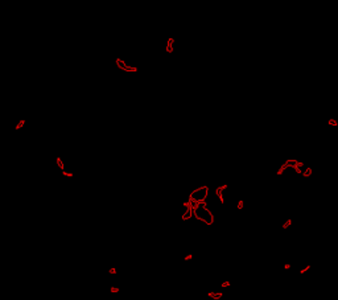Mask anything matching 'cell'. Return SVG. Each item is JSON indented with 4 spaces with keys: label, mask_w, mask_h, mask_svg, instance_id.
<instances>
[{
    "label": "cell",
    "mask_w": 338,
    "mask_h": 300,
    "mask_svg": "<svg viewBox=\"0 0 338 300\" xmlns=\"http://www.w3.org/2000/svg\"><path fill=\"white\" fill-rule=\"evenodd\" d=\"M208 193H209V188L208 186H201V188H198V189H195L194 192H192L189 198H192V200H197L199 204H203V202H206L205 198L208 197Z\"/></svg>",
    "instance_id": "1"
},
{
    "label": "cell",
    "mask_w": 338,
    "mask_h": 300,
    "mask_svg": "<svg viewBox=\"0 0 338 300\" xmlns=\"http://www.w3.org/2000/svg\"><path fill=\"white\" fill-rule=\"evenodd\" d=\"M192 217H193V212H192V208H189V209L185 210V213L182 214V219L185 221V219H189V218H192Z\"/></svg>",
    "instance_id": "2"
},
{
    "label": "cell",
    "mask_w": 338,
    "mask_h": 300,
    "mask_svg": "<svg viewBox=\"0 0 338 300\" xmlns=\"http://www.w3.org/2000/svg\"><path fill=\"white\" fill-rule=\"evenodd\" d=\"M215 194H217V196H218V197H219V201H221V202H222V204H223V202H225V198H223V194H222V190H221V189H219V188H217V189H215Z\"/></svg>",
    "instance_id": "3"
},
{
    "label": "cell",
    "mask_w": 338,
    "mask_h": 300,
    "mask_svg": "<svg viewBox=\"0 0 338 300\" xmlns=\"http://www.w3.org/2000/svg\"><path fill=\"white\" fill-rule=\"evenodd\" d=\"M310 175H312V168H307V169H305V172L303 173L304 177H309Z\"/></svg>",
    "instance_id": "4"
},
{
    "label": "cell",
    "mask_w": 338,
    "mask_h": 300,
    "mask_svg": "<svg viewBox=\"0 0 338 300\" xmlns=\"http://www.w3.org/2000/svg\"><path fill=\"white\" fill-rule=\"evenodd\" d=\"M56 161H57V165H58V167H60L61 169H64V168H65V167H64V163H62V160H61L60 157H57V160H56Z\"/></svg>",
    "instance_id": "5"
},
{
    "label": "cell",
    "mask_w": 338,
    "mask_h": 300,
    "mask_svg": "<svg viewBox=\"0 0 338 300\" xmlns=\"http://www.w3.org/2000/svg\"><path fill=\"white\" fill-rule=\"evenodd\" d=\"M290 225H292V219H287V222L283 225V229H287V227H289Z\"/></svg>",
    "instance_id": "6"
},
{
    "label": "cell",
    "mask_w": 338,
    "mask_h": 300,
    "mask_svg": "<svg viewBox=\"0 0 338 300\" xmlns=\"http://www.w3.org/2000/svg\"><path fill=\"white\" fill-rule=\"evenodd\" d=\"M287 164H288L289 167L293 168V167H295V165L297 164V161H296V160H288V161H287Z\"/></svg>",
    "instance_id": "7"
},
{
    "label": "cell",
    "mask_w": 338,
    "mask_h": 300,
    "mask_svg": "<svg viewBox=\"0 0 338 300\" xmlns=\"http://www.w3.org/2000/svg\"><path fill=\"white\" fill-rule=\"evenodd\" d=\"M329 124H330V126H333V127H336V126H338V123H337V120H336V119H329Z\"/></svg>",
    "instance_id": "8"
},
{
    "label": "cell",
    "mask_w": 338,
    "mask_h": 300,
    "mask_svg": "<svg viewBox=\"0 0 338 300\" xmlns=\"http://www.w3.org/2000/svg\"><path fill=\"white\" fill-rule=\"evenodd\" d=\"M24 124H25V120H20V122H19V124H17V126H16V130H20V128H21V127H23V126H24Z\"/></svg>",
    "instance_id": "9"
},
{
    "label": "cell",
    "mask_w": 338,
    "mask_h": 300,
    "mask_svg": "<svg viewBox=\"0 0 338 300\" xmlns=\"http://www.w3.org/2000/svg\"><path fill=\"white\" fill-rule=\"evenodd\" d=\"M62 175L66 176V177H73V173H71V172H66V171H64V169H62Z\"/></svg>",
    "instance_id": "10"
},
{
    "label": "cell",
    "mask_w": 338,
    "mask_h": 300,
    "mask_svg": "<svg viewBox=\"0 0 338 300\" xmlns=\"http://www.w3.org/2000/svg\"><path fill=\"white\" fill-rule=\"evenodd\" d=\"M308 270H310V266H307L305 267V269H303V270H300V274H304V272H307Z\"/></svg>",
    "instance_id": "11"
},
{
    "label": "cell",
    "mask_w": 338,
    "mask_h": 300,
    "mask_svg": "<svg viewBox=\"0 0 338 300\" xmlns=\"http://www.w3.org/2000/svg\"><path fill=\"white\" fill-rule=\"evenodd\" d=\"M243 205H244V202H243L242 200L238 202V209H243Z\"/></svg>",
    "instance_id": "12"
},
{
    "label": "cell",
    "mask_w": 338,
    "mask_h": 300,
    "mask_svg": "<svg viewBox=\"0 0 338 300\" xmlns=\"http://www.w3.org/2000/svg\"><path fill=\"white\" fill-rule=\"evenodd\" d=\"M221 298H222V294H221V292H217L215 296H214V299H221Z\"/></svg>",
    "instance_id": "13"
},
{
    "label": "cell",
    "mask_w": 338,
    "mask_h": 300,
    "mask_svg": "<svg viewBox=\"0 0 338 300\" xmlns=\"http://www.w3.org/2000/svg\"><path fill=\"white\" fill-rule=\"evenodd\" d=\"M230 284H231L230 282H225V283H222V287H223V288H226V287H228Z\"/></svg>",
    "instance_id": "14"
},
{
    "label": "cell",
    "mask_w": 338,
    "mask_h": 300,
    "mask_svg": "<svg viewBox=\"0 0 338 300\" xmlns=\"http://www.w3.org/2000/svg\"><path fill=\"white\" fill-rule=\"evenodd\" d=\"M192 258H193V255H192V254H189V255H186V256H185L184 259H185V261H190Z\"/></svg>",
    "instance_id": "15"
},
{
    "label": "cell",
    "mask_w": 338,
    "mask_h": 300,
    "mask_svg": "<svg viewBox=\"0 0 338 300\" xmlns=\"http://www.w3.org/2000/svg\"><path fill=\"white\" fill-rule=\"evenodd\" d=\"M283 172H284V169H283V168H280V169H279V171L276 172V173H277V176H280V175H283Z\"/></svg>",
    "instance_id": "16"
},
{
    "label": "cell",
    "mask_w": 338,
    "mask_h": 300,
    "mask_svg": "<svg viewBox=\"0 0 338 300\" xmlns=\"http://www.w3.org/2000/svg\"><path fill=\"white\" fill-rule=\"evenodd\" d=\"M218 188H219L221 190H223V189H227V185H226V184H225V185H221V186H218Z\"/></svg>",
    "instance_id": "17"
},
{
    "label": "cell",
    "mask_w": 338,
    "mask_h": 300,
    "mask_svg": "<svg viewBox=\"0 0 338 300\" xmlns=\"http://www.w3.org/2000/svg\"><path fill=\"white\" fill-rule=\"evenodd\" d=\"M108 272H110V274H112V275H114V274H116V269H111L110 271H108Z\"/></svg>",
    "instance_id": "18"
},
{
    "label": "cell",
    "mask_w": 338,
    "mask_h": 300,
    "mask_svg": "<svg viewBox=\"0 0 338 300\" xmlns=\"http://www.w3.org/2000/svg\"><path fill=\"white\" fill-rule=\"evenodd\" d=\"M111 292H119V288H116V287H112V288H111Z\"/></svg>",
    "instance_id": "19"
},
{
    "label": "cell",
    "mask_w": 338,
    "mask_h": 300,
    "mask_svg": "<svg viewBox=\"0 0 338 300\" xmlns=\"http://www.w3.org/2000/svg\"><path fill=\"white\" fill-rule=\"evenodd\" d=\"M293 168H295V171H296L297 173H301V169H300L299 167H296V165H295V167H293Z\"/></svg>",
    "instance_id": "20"
},
{
    "label": "cell",
    "mask_w": 338,
    "mask_h": 300,
    "mask_svg": "<svg viewBox=\"0 0 338 300\" xmlns=\"http://www.w3.org/2000/svg\"><path fill=\"white\" fill-rule=\"evenodd\" d=\"M208 296H210V298H214V296H215V292H209Z\"/></svg>",
    "instance_id": "21"
},
{
    "label": "cell",
    "mask_w": 338,
    "mask_h": 300,
    "mask_svg": "<svg viewBox=\"0 0 338 300\" xmlns=\"http://www.w3.org/2000/svg\"><path fill=\"white\" fill-rule=\"evenodd\" d=\"M284 269H285V270H289V269H290V265H289V263H287V265L284 266Z\"/></svg>",
    "instance_id": "22"
}]
</instances>
